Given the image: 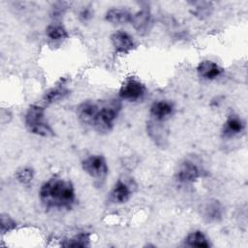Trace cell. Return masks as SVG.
Segmentation results:
<instances>
[{"instance_id":"1","label":"cell","mask_w":248,"mask_h":248,"mask_svg":"<svg viewBox=\"0 0 248 248\" xmlns=\"http://www.w3.org/2000/svg\"><path fill=\"white\" fill-rule=\"evenodd\" d=\"M39 198L46 209H71L76 202V191L70 180L54 176L42 184Z\"/></svg>"},{"instance_id":"2","label":"cell","mask_w":248,"mask_h":248,"mask_svg":"<svg viewBox=\"0 0 248 248\" xmlns=\"http://www.w3.org/2000/svg\"><path fill=\"white\" fill-rule=\"evenodd\" d=\"M120 109L121 105L117 100L100 101L90 127L99 133L111 131Z\"/></svg>"},{"instance_id":"3","label":"cell","mask_w":248,"mask_h":248,"mask_svg":"<svg viewBox=\"0 0 248 248\" xmlns=\"http://www.w3.org/2000/svg\"><path fill=\"white\" fill-rule=\"evenodd\" d=\"M24 124L29 133L48 138L54 135V132L46 119L45 108L41 105H31L24 114Z\"/></svg>"},{"instance_id":"4","label":"cell","mask_w":248,"mask_h":248,"mask_svg":"<svg viewBox=\"0 0 248 248\" xmlns=\"http://www.w3.org/2000/svg\"><path fill=\"white\" fill-rule=\"evenodd\" d=\"M203 175L204 170L202 167L193 159L183 160L175 171L176 180L182 184L194 183Z\"/></svg>"},{"instance_id":"5","label":"cell","mask_w":248,"mask_h":248,"mask_svg":"<svg viewBox=\"0 0 248 248\" xmlns=\"http://www.w3.org/2000/svg\"><path fill=\"white\" fill-rule=\"evenodd\" d=\"M81 168L91 178L96 181H104L108 173L107 161L102 155H90L82 160Z\"/></svg>"},{"instance_id":"6","label":"cell","mask_w":248,"mask_h":248,"mask_svg":"<svg viewBox=\"0 0 248 248\" xmlns=\"http://www.w3.org/2000/svg\"><path fill=\"white\" fill-rule=\"evenodd\" d=\"M145 93L146 88L144 84L135 78H129L125 79L119 89V97L129 102H136L140 100L145 95Z\"/></svg>"},{"instance_id":"7","label":"cell","mask_w":248,"mask_h":248,"mask_svg":"<svg viewBox=\"0 0 248 248\" xmlns=\"http://www.w3.org/2000/svg\"><path fill=\"white\" fill-rule=\"evenodd\" d=\"M130 22L140 35L147 34L152 24V16L149 9L141 8L137 13L132 14Z\"/></svg>"},{"instance_id":"8","label":"cell","mask_w":248,"mask_h":248,"mask_svg":"<svg viewBox=\"0 0 248 248\" xmlns=\"http://www.w3.org/2000/svg\"><path fill=\"white\" fill-rule=\"evenodd\" d=\"M110 42L118 53H128L135 46L133 38L124 30H117L110 35Z\"/></svg>"},{"instance_id":"9","label":"cell","mask_w":248,"mask_h":248,"mask_svg":"<svg viewBox=\"0 0 248 248\" xmlns=\"http://www.w3.org/2000/svg\"><path fill=\"white\" fill-rule=\"evenodd\" d=\"M132 193L133 191L130 184L119 179L115 182V184L111 188L108 199L112 203L121 204L129 201V199L132 196Z\"/></svg>"},{"instance_id":"10","label":"cell","mask_w":248,"mask_h":248,"mask_svg":"<svg viewBox=\"0 0 248 248\" xmlns=\"http://www.w3.org/2000/svg\"><path fill=\"white\" fill-rule=\"evenodd\" d=\"M245 130V123L237 115H230L223 124L222 137L232 139L242 134Z\"/></svg>"},{"instance_id":"11","label":"cell","mask_w":248,"mask_h":248,"mask_svg":"<svg viewBox=\"0 0 248 248\" xmlns=\"http://www.w3.org/2000/svg\"><path fill=\"white\" fill-rule=\"evenodd\" d=\"M223 68L211 60H203L198 64V76L206 80H213L223 74Z\"/></svg>"},{"instance_id":"12","label":"cell","mask_w":248,"mask_h":248,"mask_svg":"<svg viewBox=\"0 0 248 248\" xmlns=\"http://www.w3.org/2000/svg\"><path fill=\"white\" fill-rule=\"evenodd\" d=\"M99 102L84 101L77 107V115L78 120L87 126H91L94 115L97 111Z\"/></svg>"},{"instance_id":"13","label":"cell","mask_w":248,"mask_h":248,"mask_svg":"<svg viewBox=\"0 0 248 248\" xmlns=\"http://www.w3.org/2000/svg\"><path fill=\"white\" fill-rule=\"evenodd\" d=\"M173 112V105L169 101L154 102L150 108V115L155 121H165Z\"/></svg>"},{"instance_id":"14","label":"cell","mask_w":248,"mask_h":248,"mask_svg":"<svg viewBox=\"0 0 248 248\" xmlns=\"http://www.w3.org/2000/svg\"><path fill=\"white\" fill-rule=\"evenodd\" d=\"M224 206L219 201H208L202 207V216L206 222H218L223 218Z\"/></svg>"},{"instance_id":"15","label":"cell","mask_w":248,"mask_h":248,"mask_svg":"<svg viewBox=\"0 0 248 248\" xmlns=\"http://www.w3.org/2000/svg\"><path fill=\"white\" fill-rule=\"evenodd\" d=\"M132 14L125 9L111 8L106 13L105 18L111 24L122 25L131 21Z\"/></svg>"},{"instance_id":"16","label":"cell","mask_w":248,"mask_h":248,"mask_svg":"<svg viewBox=\"0 0 248 248\" xmlns=\"http://www.w3.org/2000/svg\"><path fill=\"white\" fill-rule=\"evenodd\" d=\"M185 243L190 247L208 248L210 246L208 238L202 231H194L190 232L185 238Z\"/></svg>"},{"instance_id":"17","label":"cell","mask_w":248,"mask_h":248,"mask_svg":"<svg viewBox=\"0 0 248 248\" xmlns=\"http://www.w3.org/2000/svg\"><path fill=\"white\" fill-rule=\"evenodd\" d=\"M69 94V90L64 86H55L48 89L43 96V103L45 105L53 104L64 99Z\"/></svg>"},{"instance_id":"18","label":"cell","mask_w":248,"mask_h":248,"mask_svg":"<svg viewBox=\"0 0 248 248\" xmlns=\"http://www.w3.org/2000/svg\"><path fill=\"white\" fill-rule=\"evenodd\" d=\"M64 247H87L90 245V234L87 232H79L68 239H65L62 243Z\"/></svg>"},{"instance_id":"19","label":"cell","mask_w":248,"mask_h":248,"mask_svg":"<svg viewBox=\"0 0 248 248\" xmlns=\"http://www.w3.org/2000/svg\"><path fill=\"white\" fill-rule=\"evenodd\" d=\"M46 35L52 41H61L69 37V34L64 26L58 23L49 24L46 29Z\"/></svg>"},{"instance_id":"20","label":"cell","mask_w":248,"mask_h":248,"mask_svg":"<svg viewBox=\"0 0 248 248\" xmlns=\"http://www.w3.org/2000/svg\"><path fill=\"white\" fill-rule=\"evenodd\" d=\"M193 8V15L200 17V18H204L210 16L213 6L211 2H206V1H199V2H191L190 3Z\"/></svg>"},{"instance_id":"21","label":"cell","mask_w":248,"mask_h":248,"mask_svg":"<svg viewBox=\"0 0 248 248\" xmlns=\"http://www.w3.org/2000/svg\"><path fill=\"white\" fill-rule=\"evenodd\" d=\"M16 226V222L8 215V214H1V232L6 233Z\"/></svg>"},{"instance_id":"22","label":"cell","mask_w":248,"mask_h":248,"mask_svg":"<svg viewBox=\"0 0 248 248\" xmlns=\"http://www.w3.org/2000/svg\"><path fill=\"white\" fill-rule=\"evenodd\" d=\"M16 178L22 184H28L33 179V170L29 168H24L17 171Z\"/></svg>"},{"instance_id":"23","label":"cell","mask_w":248,"mask_h":248,"mask_svg":"<svg viewBox=\"0 0 248 248\" xmlns=\"http://www.w3.org/2000/svg\"><path fill=\"white\" fill-rule=\"evenodd\" d=\"M78 17L82 21H88L92 17V11L89 8H83L78 15Z\"/></svg>"},{"instance_id":"24","label":"cell","mask_w":248,"mask_h":248,"mask_svg":"<svg viewBox=\"0 0 248 248\" xmlns=\"http://www.w3.org/2000/svg\"><path fill=\"white\" fill-rule=\"evenodd\" d=\"M65 9H66V7H64V3H58V6L56 7H54V8H52V15H53V16H60L63 13H64V11H65Z\"/></svg>"}]
</instances>
